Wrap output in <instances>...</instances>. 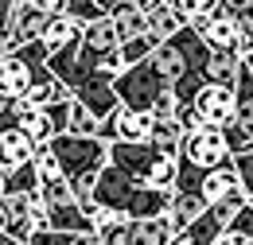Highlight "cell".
Masks as SVG:
<instances>
[{
    "mask_svg": "<svg viewBox=\"0 0 253 245\" xmlns=\"http://www.w3.org/2000/svg\"><path fill=\"white\" fill-rule=\"evenodd\" d=\"M250 245H253V238H250Z\"/></svg>",
    "mask_w": 253,
    "mask_h": 245,
    "instance_id": "obj_41",
    "label": "cell"
},
{
    "mask_svg": "<svg viewBox=\"0 0 253 245\" xmlns=\"http://www.w3.org/2000/svg\"><path fill=\"white\" fill-rule=\"evenodd\" d=\"M211 55V47L195 35L191 28H179L171 39L156 43V51L148 55L152 70L168 82V90L175 93L179 105H191L195 93L203 90V59Z\"/></svg>",
    "mask_w": 253,
    "mask_h": 245,
    "instance_id": "obj_1",
    "label": "cell"
},
{
    "mask_svg": "<svg viewBox=\"0 0 253 245\" xmlns=\"http://www.w3.org/2000/svg\"><path fill=\"white\" fill-rule=\"evenodd\" d=\"M164 90H168V82L152 70V62H148V59L136 62V66H125V70L113 78V97H117V105L136 109V113H148L152 101H156Z\"/></svg>",
    "mask_w": 253,
    "mask_h": 245,
    "instance_id": "obj_6",
    "label": "cell"
},
{
    "mask_svg": "<svg viewBox=\"0 0 253 245\" xmlns=\"http://www.w3.org/2000/svg\"><path fill=\"white\" fill-rule=\"evenodd\" d=\"M47 148L55 156L59 171H63L66 183L82 179V175H97V167L105 163V144L97 136H70V132H59L55 140H47Z\"/></svg>",
    "mask_w": 253,
    "mask_h": 245,
    "instance_id": "obj_5",
    "label": "cell"
},
{
    "mask_svg": "<svg viewBox=\"0 0 253 245\" xmlns=\"http://www.w3.org/2000/svg\"><path fill=\"white\" fill-rule=\"evenodd\" d=\"M168 242H171V226L164 214L128 222V245H168Z\"/></svg>",
    "mask_w": 253,
    "mask_h": 245,
    "instance_id": "obj_15",
    "label": "cell"
},
{
    "mask_svg": "<svg viewBox=\"0 0 253 245\" xmlns=\"http://www.w3.org/2000/svg\"><path fill=\"white\" fill-rule=\"evenodd\" d=\"M226 226H234V230H242V234H246V238H253V210H250V203H246V206H242V210H238V214L230 218V222H226Z\"/></svg>",
    "mask_w": 253,
    "mask_h": 245,
    "instance_id": "obj_32",
    "label": "cell"
},
{
    "mask_svg": "<svg viewBox=\"0 0 253 245\" xmlns=\"http://www.w3.org/2000/svg\"><path fill=\"white\" fill-rule=\"evenodd\" d=\"M24 4H32L35 12H39V16H47V20L66 12V0H24Z\"/></svg>",
    "mask_w": 253,
    "mask_h": 245,
    "instance_id": "obj_30",
    "label": "cell"
},
{
    "mask_svg": "<svg viewBox=\"0 0 253 245\" xmlns=\"http://www.w3.org/2000/svg\"><path fill=\"white\" fill-rule=\"evenodd\" d=\"M226 144H230V156L246 152L253 144V74L246 66L238 70V82H234V117L226 124Z\"/></svg>",
    "mask_w": 253,
    "mask_h": 245,
    "instance_id": "obj_7",
    "label": "cell"
},
{
    "mask_svg": "<svg viewBox=\"0 0 253 245\" xmlns=\"http://www.w3.org/2000/svg\"><path fill=\"white\" fill-rule=\"evenodd\" d=\"M70 90H66L59 78H47V82H35L32 90L24 93V101L32 105V109H43V105H55V101H66Z\"/></svg>",
    "mask_w": 253,
    "mask_h": 245,
    "instance_id": "obj_20",
    "label": "cell"
},
{
    "mask_svg": "<svg viewBox=\"0 0 253 245\" xmlns=\"http://www.w3.org/2000/svg\"><path fill=\"white\" fill-rule=\"evenodd\" d=\"M238 70H242V59L230 55V51H211L203 59V86H230L238 82Z\"/></svg>",
    "mask_w": 253,
    "mask_h": 245,
    "instance_id": "obj_12",
    "label": "cell"
},
{
    "mask_svg": "<svg viewBox=\"0 0 253 245\" xmlns=\"http://www.w3.org/2000/svg\"><path fill=\"white\" fill-rule=\"evenodd\" d=\"M175 109H179L175 93H171V90H164L156 101H152V109H148V113H152V121H175Z\"/></svg>",
    "mask_w": 253,
    "mask_h": 245,
    "instance_id": "obj_28",
    "label": "cell"
},
{
    "mask_svg": "<svg viewBox=\"0 0 253 245\" xmlns=\"http://www.w3.org/2000/svg\"><path fill=\"white\" fill-rule=\"evenodd\" d=\"M109 24H113V31H117V43H125V39L144 35V12H140L132 0H121V4L109 12Z\"/></svg>",
    "mask_w": 253,
    "mask_h": 245,
    "instance_id": "obj_16",
    "label": "cell"
},
{
    "mask_svg": "<svg viewBox=\"0 0 253 245\" xmlns=\"http://www.w3.org/2000/svg\"><path fill=\"white\" fill-rule=\"evenodd\" d=\"M66 132L70 136H94L97 132V117L82 105V101H74L70 97V117H66Z\"/></svg>",
    "mask_w": 253,
    "mask_h": 245,
    "instance_id": "obj_22",
    "label": "cell"
},
{
    "mask_svg": "<svg viewBox=\"0 0 253 245\" xmlns=\"http://www.w3.org/2000/svg\"><path fill=\"white\" fill-rule=\"evenodd\" d=\"M43 24H47V16H39L32 4L16 0V4H12V16H8V51L24 47V43H35L39 31H43Z\"/></svg>",
    "mask_w": 253,
    "mask_h": 245,
    "instance_id": "obj_10",
    "label": "cell"
},
{
    "mask_svg": "<svg viewBox=\"0 0 253 245\" xmlns=\"http://www.w3.org/2000/svg\"><path fill=\"white\" fill-rule=\"evenodd\" d=\"M179 234H187L195 245H211V242H214V238L222 234V222L211 214V210H207V214H199V218H195V222L187 226V230H179Z\"/></svg>",
    "mask_w": 253,
    "mask_h": 245,
    "instance_id": "obj_23",
    "label": "cell"
},
{
    "mask_svg": "<svg viewBox=\"0 0 253 245\" xmlns=\"http://www.w3.org/2000/svg\"><path fill=\"white\" fill-rule=\"evenodd\" d=\"M238 28H242V31H250V35H253V8L246 12V16H242V20H238Z\"/></svg>",
    "mask_w": 253,
    "mask_h": 245,
    "instance_id": "obj_35",
    "label": "cell"
},
{
    "mask_svg": "<svg viewBox=\"0 0 253 245\" xmlns=\"http://www.w3.org/2000/svg\"><path fill=\"white\" fill-rule=\"evenodd\" d=\"M4 191H8V175L0 171V199H4Z\"/></svg>",
    "mask_w": 253,
    "mask_h": 245,
    "instance_id": "obj_37",
    "label": "cell"
},
{
    "mask_svg": "<svg viewBox=\"0 0 253 245\" xmlns=\"http://www.w3.org/2000/svg\"><path fill=\"white\" fill-rule=\"evenodd\" d=\"M199 214H207V203L199 199V191H175V195H171V206H168L164 218H168L171 234H179V230H187Z\"/></svg>",
    "mask_w": 253,
    "mask_h": 245,
    "instance_id": "obj_13",
    "label": "cell"
},
{
    "mask_svg": "<svg viewBox=\"0 0 253 245\" xmlns=\"http://www.w3.org/2000/svg\"><path fill=\"white\" fill-rule=\"evenodd\" d=\"M70 245H101V242H97V234L90 230V234H74V238H70Z\"/></svg>",
    "mask_w": 253,
    "mask_h": 245,
    "instance_id": "obj_34",
    "label": "cell"
},
{
    "mask_svg": "<svg viewBox=\"0 0 253 245\" xmlns=\"http://www.w3.org/2000/svg\"><path fill=\"white\" fill-rule=\"evenodd\" d=\"M246 203H250V210H253V191H250V195H246Z\"/></svg>",
    "mask_w": 253,
    "mask_h": 245,
    "instance_id": "obj_38",
    "label": "cell"
},
{
    "mask_svg": "<svg viewBox=\"0 0 253 245\" xmlns=\"http://www.w3.org/2000/svg\"><path fill=\"white\" fill-rule=\"evenodd\" d=\"M152 152H160V156H179V144H183V128L175 121H152V132H148V140H144Z\"/></svg>",
    "mask_w": 253,
    "mask_h": 245,
    "instance_id": "obj_18",
    "label": "cell"
},
{
    "mask_svg": "<svg viewBox=\"0 0 253 245\" xmlns=\"http://www.w3.org/2000/svg\"><path fill=\"white\" fill-rule=\"evenodd\" d=\"M242 206H246V191H242V187H234L230 195H222L218 203H214V206H207V210H211V214H214V218L222 222V226H226V222H230V218L238 214Z\"/></svg>",
    "mask_w": 253,
    "mask_h": 245,
    "instance_id": "obj_24",
    "label": "cell"
},
{
    "mask_svg": "<svg viewBox=\"0 0 253 245\" xmlns=\"http://www.w3.org/2000/svg\"><path fill=\"white\" fill-rule=\"evenodd\" d=\"M171 195L175 191H156V187H140L136 179H128L125 171H117L113 163H101L94 175V206L101 210H113V214L128 218H156L168 214L171 206Z\"/></svg>",
    "mask_w": 253,
    "mask_h": 245,
    "instance_id": "obj_2",
    "label": "cell"
},
{
    "mask_svg": "<svg viewBox=\"0 0 253 245\" xmlns=\"http://www.w3.org/2000/svg\"><path fill=\"white\" fill-rule=\"evenodd\" d=\"M211 245H250V238H246L242 230H234V226H222V234Z\"/></svg>",
    "mask_w": 253,
    "mask_h": 245,
    "instance_id": "obj_33",
    "label": "cell"
},
{
    "mask_svg": "<svg viewBox=\"0 0 253 245\" xmlns=\"http://www.w3.org/2000/svg\"><path fill=\"white\" fill-rule=\"evenodd\" d=\"M101 245H128V218H113L109 226L94 230Z\"/></svg>",
    "mask_w": 253,
    "mask_h": 245,
    "instance_id": "obj_26",
    "label": "cell"
},
{
    "mask_svg": "<svg viewBox=\"0 0 253 245\" xmlns=\"http://www.w3.org/2000/svg\"><path fill=\"white\" fill-rule=\"evenodd\" d=\"M97 8H101V12H105V16H109V12H113V8H117V4H121V0H94Z\"/></svg>",
    "mask_w": 253,
    "mask_h": 245,
    "instance_id": "obj_36",
    "label": "cell"
},
{
    "mask_svg": "<svg viewBox=\"0 0 253 245\" xmlns=\"http://www.w3.org/2000/svg\"><path fill=\"white\" fill-rule=\"evenodd\" d=\"M82 39V24L78 20H70V16H51L43 31H39V43H43V51L47 55H55V51H63L70 43H78Z\"/></svg>",
    "mask_w": 253,
    "mask_h": 245,
    "instance_id": "obj_11",
    "label": "cell"
},
{
    "mask_svg": "<svg viewBox=\"0 0 253 245\" xmlns=\"http://www.w3.org/2000/svg\"><path fill=\"white\" fill-rule=\"evenodd\" d=\"M234 187H238V175H234V167H230V163H222V167L207 171V175L199 179V199H203L207 206H214L222 195H230Z\"/></svg>",
    "mask_w": 253,
    "mask_h": 245,
    "instance_id": "obj_17",
    "label": "cell"
},
{
    "mask_svg": "<svg viewBox=\"0 0 253 245\" xmlns=\"http://www.w3.org/2000/svg\"><path fill=\"white\" fill-rule=\"evenodd\" d=\"M230 167H234V175H238V187L250 195V191H253V144L246 148V152L234 156V160H230Z\"/></svg>",
    "mask_w": 253,
    "mask_h": 245,
    "instance_id": "obj_25",
    "label": "cell"
},
{
    "mask_svg": "<svg viewBox=\"0 0 253 245\" xmlns=\"http://www.w3.org/2000/svg\"><path fill=\"white\" fill-rule=\"evenodd\" d=\"M32 156H35L32 136H28L20 124L12 121L8 105H4V109H0V171L24 167V163H32Z\"/></svg>",
    "mask_w": 253,
    "mask_h": 245,
    "instance_id": "obj_8",
    "label": "cell"
},
{
    "mask_svg": "<svg viewBox=\"0 0 253 245\" xmlns=\"http://www.w3.org/2000/svg\"><path fill=\"white\" fill-rule=\"evenodd\" d=\"M4 105H8V101H4V97H0V109H4Z\"/></svg>",
    "mask_w": 253,
    "mask_h": 245,
    "instance_id": "obj_39",
    "label": "cell"
},
{
    "mask_svg": "<svg viewBox=\"0 0 253 245\" xmlns=\"http://www.w3.org/2000/svg\"><path fill=\"white\" fill-rule=\"evenodd\" d=\"M105 163H113L117 171H125L128 179H136L140 187L175 191V160L152 152L148 144H125V140H113V144H105Z\"/></svg>",
    "mask_w": 253,
    "mask_h": 245,
    "instance_id": "obj_3",
    "label": "cell"
},
{
    "mask_svg": "<svg viewBox=\"0 0 253 245\" xmlns=\"http://www.w3.org/2000/svg\"><path fill=\"white\" fill-rule=\"evenodd\" d=\"M179 28H187V24H183V20H179V16H175V12L168 8V4H156V8H152V12L144 16V31H148V35H152L156 43L171 39V35H175Z\"/></svg>",
    "mask_w": 253,
    "mask_h": 245,
    "instance_id": "obj_19",
    "label": "cell"
},
{
    "mask_svg": "<svg viewBox=\"0 0 253 245\" xmlns=\"http://www.w3.org/2000/svg\"><path fill=\"white\" fill-rule=\"evenodd\" d=\"M8 245H16V242H8Z\"/></svg>",
    "mask_w": 253,
    "mask_h": 245,
    "instance_id": "obj_40",
    "label": "cell"
},
{
    "mask_svg": "<svg viewBox=\"0 0 253 245\" xmlns=\"http://www.w3.org/2000/svg\"><path fill=\"white\" fill-rule=\"evenodd\" d=\"M191 109L199 113L203 124H214V128H226L230 117H234V90L230 86H203L195 93Z\"/></svg>",
    "mask_w": 253,
    "mask_h": 245,
    "instance_id": "obj_9",
    "label": "cell"
},
{
    "mask_svg": "<svg viewBox=\"0 0 253 245\" xmlns=\"http://www.w3.org/2000/svg\"><path fill=\"white\" fill-rule=\"evenodd\" d=\"M152 51H156V39L144 31V35H136V39H125V43L117 47V59H121V66H136V62L148 59Z\"/></svg>",
    "mask_w": 253,
    "mask_h": 245,
    "instance_id": "obj_21",
    "label": "cell"
},
{
    "mask_svg": "<svg viewBox=\"0 0 253 245\" xmlns=\"http://www.w3.org/2000/svg\"><path fill=\"white\" fill-rule=\"evenodd\" d=\"M214 8H218V12H226L230 20H242V16H246V12L253 8V0H218Z\"/></svg>",
    "mask_w": 253,
    "mask_h": 245,
    "instance_id": "obj_31",
    "label": "cell"
},
{
    "mask_svg": "<svg viewBox=\"0 0 253 245\" xmlns=\"http://www.w3.org/2000/svg\"><path fill=\"white\" fill-rule=\"evenodd\" d=\"M63 16H70V20H78V24H90V20H101L105 12L97 8L94 0H66V12Z\"/></svg>",
    "mask_w": 253,
    "mask_h": 245,
    "instance_id": "obj_27",
    "label": "cell"
},
{
    "mask_svg": "<svg viewBox=\"0 0 253 245\" xmlns=\"http://www.w3.org/2000/svg\"><path fill=\"white\" fill-rule=\"evenodd\" d=\"M47 230H59V234H90V218L82 214V206L70 199L59 206H47Z\"/></svg>",
    "mask_w": 253,
    "mask_h": 245,
    "instance_id": "obj_14",
    "label": "cell"
},
{
    "mask_svg": "<svg viewBox=\"0 0 253 245\" xmlns=\"http://www.w3.org/2000/svg\"><path fill=\"white\" fill-rule=\"evenodd\" d=\"M70 238H74V234H59V230H47V226H43V230H32V238L24 245H70Z\"/></svg>",
    "mask_w": 253,
    "mask_h": 245,
    "instance_id": "obj_29",
    "label": "cell"
},
{
    "mask_svg": "<svg viewBox=\"0 0 253 245\" xmlns=\"http://www.w3.org/2000/svg\"><path fill=\"white\" fill-rule=\"evenodd\" d=\"M47 78H55V74L47 70V51H43L39 39L8 51V55H0V97L4 101L24 97L35 82H47Z\"/></svg>",
    "mask_w": 253,
    "mask_h": 245,
    "instance_id": "obj_4",
    "label": "cell"
}]
</instances>
